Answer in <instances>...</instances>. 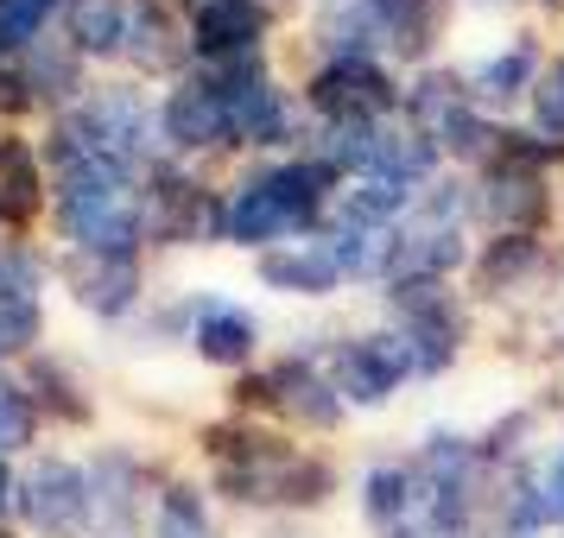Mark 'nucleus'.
<instances>
[{"label": "nucleus", "mask_w": 564, "mask_h": 538, "mask_svg": "<svg viewBox=\"0 0 564 538\" xmlns=\"http://www.w3.org/2000/svg\"><path fill=\"white\" fill-rule=\"evenodd\" d=\"M197 450H204L209 469V494H223L235 507L254 513H324L336 494V462L317 457L311 443H299L280 425H260L248 411H229V418H209L197 431Z\"/></svg>", "instance_id": "nucleus-1"}, {"label": "nucleus", "mask_w": 564, "mask_h": 538, "mask_svg": "<svg viewBox=\"0 0 564 538\" xmlns=\"http://www.w3.org/2000/svg\"><path fill=\"white\" fill-rule=\"evenodd\" d=\"M343 190V172H330L324 158H280V165H254L248 178L223 190V241L235 248H285V241H311L330 222V204Z\"/></svg>", "instance_id": "nucleus-2"}, {"label": "nucleus", "mask_w": 564, "mask_h": 538, "mask_svg": "<svg viewBox=\"0 0 564 538\" xmlns=\"http://www.w3.org/2000/svg\"><path fill=\"white\" fill-rule=\"evenodd\" d=\"M153 128H159V108L147 102V89L133 83H89L77 102L57 114V133H70L83 153L121 165L133 178H147L159 158H153Z\"/></svg>", "instance_id": "nucleus-3"}, {"label": "nucleus", "mask_w": 564, "mask_h": 538, "mask_svg": "<svg viewBox=\"0 0 564 538\" xmlns=\"http://www.w3.org/2000/svg\"><path fill=\"white\" fill-rule=\"evenodd\" d=\"M235 411H267L292 437H330L349 406H343L336 381L324 374V361L280 355L273 367H254V374L235 381Z\"/></svg>", "instance_id": "nucleus-4"}, {"label": "nucleus", "mask_w": 564, "mask_h": 538, "mask_svg": "<svg viewBox=\"0 0 564 538\" xmlns=\"http://www.w3.org/2000/svg\"><path fill=\"white\" fill-rule=\"evenodd\" d=\"M387 323L412 342V361H419L425 381H437V374L463 355V342H469V310H463V298L451 292V279L387 285Z\"/></svg>", "instance_id": "nucleus-5"}, {"label": "nucleus", "mask_w": 564, "mask_h": 538, "mask_svg": "<svg viewBox=\"0 0 564 538\" xmlns=\"http://www.w3.org/2000/svg\"><path fill=\"white\" fill-rule=\"evenodd\" d=\"M140 229L153 248H209V241H223V197L197 184V172L159 158L140 190Z\"/></svg>", "instance_id": "nucleus-6"}, {"label": "nucleus", "mask_w": 564, "mask_h": 538, "mask_svg": "<svg viewBox=\"0 0 564 538\" xmlns=\"http://www.w3.org/2000/svg\"><path fill=\"white\" fill-rule=\"evenodd\" d=\"M324 374L336 381V393H343L349 411H381V406H393V393L419 374V361H412L406 336L387 323V330L336 336V349L324 355Z\"/></svg>", "instance_id": "nucleus-7"}, {"label": "nucleus", "mask_w": 564, "mask_h": 538, "mask_svg": "<svg viewBox=\"0 0 564 538\" xmlns=\"http://www.w3.org/2000/svg\"><path fill=\"white\" fill-rule=\"evenodd\" d=\"M13 513L26 519L32 538H89V526H96L89 469L77 457H57V450L32 457L20 487H13Z\"/></svg>", "instance_id": "nucleus-8"}, {"label": "nucleus", "mask_w": 564, "mask_h": 538, "mask_svg": "<svg viewBox=\"0 0 564 538\" xmlns=\"http://www.w3.org/2000/svg\"><path fill=\"white\" fill-rule=\"evenodd\" d=\"M406 89L381 70V57H324L305 77V108L317 121H387Z\"/></svg>", "instance_id": "nucleus-9"}, {"label": "nucleus", "mask_w": 564, "mask_h": 538, "mask_svg": "<svg viewBox=\"0 0 564 538\" xmlns=\"http://www.w3.org/2000/svg\"><path fill=\"white\" fill-rule=\"evenodd\" d=\"M159 140L178 158H209V153H235L229 133V108H223V89L204 64H191L184 77H172L165 102H159Z\"/></svg>", "instance_id": "nucleus-10"}, {"label": "nucleus", "mask_w": 564, "mask_h": 538, "mask_svg": "<svg viewBox=\"0 0 564 538\" xmlns=\"http://www.w3.org/2000/svg\"><path fill=\"white\" fill-rule=\"evenodd\" d=\"M57 285L70 292V305L96 323H121L147 298V260L140 254H64Z\"/></svg>", "instance_id": "nucleus-11"}, {"label": "nucleus", "mask_w": 564, "mask_h": 538, "mask_svg": "<svg viewBox=\"0 0 564 538\" xmlns=\"http://www.w3.org/2000/svg\"><path fill=\"white\" fill-rule=\"evenodd\" d=\"M89 501H96V526H108L115 538H133L147 526V501H159L147 457L133 443H102L89 457Z\"/></svg>", "instance_id": "nucleus-12"}, {"label": "nucleus", "mask_w": 564, "mask_h": 538, "mask_svg": "<svg viewBox=\"0 0 564 538\" xmlns=\"http://www.w3.org/2000/svg\"><path fill=\"white\" fill-rule=\"evenodd\" d=\"M469 209H476L495 234H545V222L558 216V190H552V172L482 165V184H476Z\"/></svg>", "instance_id": "nucleus-13"}, {"label": "nucleus", "mask_w": 564, "mask_h": 538, "mask_svg": "<svg viewBox=\"0 0 564 538\" xmlns=\"http://www.w3.org/2000/svg\"><path fill=\"white\" fill-rule=\"evenodd\" d=\"M267 39H273V0H197L191 7V57L197 64L260 57Z\"/></svg>", "instance_id": "nucleus-14"}, {"label": "nucleus", "mask_w": 564, "mask_h": 538, "mask_svg": "<svg viewBox=\"0 0 564 538\" xmlns=\"http://www.w3.org/2000/svg\"><path fill=\"white\" fill-rule=\"evenodd\" d=\"M184 305H191L184 342L204 367H248L260 355V317L248 305H235L223 292H184Z\"/></svg>", "instance_id": "nucleus-15"}, {"label": "nucleus", "mask_w": 564, "mask_h": 538, "mask_svg": "<svg viewBox=\"0 0 564 538\" xmlns=\"http://www.w3.org/2000/svg\"><path fill=\"white\" fill-rule=\"evenodd\" d=\"M140 77H184L191 70V20L172 13V0H128V45H121Z\"/></svg>", "instance_id": "nucleus-16"}, {"label": "nucleus", "mask_w": 564, "mask_h": 538, "mask_svg": "<svg viewBox=\"0 0 564 538\" xmlns=\"http://www.w3.org/2000/svg\"><path fill=\"white\" fill-rule=\"evenodd\" d=\"M52 204V172L39 140H26L20 128H0V229L26 234Z\"/></svg>", "instance_id": "nucleus-17"}, {"label": "nucleus", "mask_w": 564, "mask_h": 538, "mask_svg": "<svg viewBox=\"0 0 564 538\" xmlns=\"http://www.w3.org/2000/svg\"><path fill=\"white\" fill-rule=\"evenodd\" d=\"M254 279L280 298H330L336 285L349 279L343 260H336L330 234H311V241H285V248H267L254 260Z\"/></svg>", "instance_id": "nucleus-18"}, {"label": "nucleus", "mask_w": 564, "mask_h": 538, "mask_svg": "<svg viewBox=\"0 0 564 538\" xmlns=\"http://www.w3.org/2000/svg\"><path fill=\"white\" fill-rule=\"evenodd\" d=\"M375 20V45L400 64H432L451 26V0H368Z\"/></svg>", "instance_id": "nucleus-19"}, {"label": "nucleus", "mask_w": 564, "mask_h": 538, "mask_svg": "<svg viewBox=\"0 0 564 538\" xmlns=\"http://www.w3.org/2000/svg\"><path fill=\"white\" fill-rule=\"evenodd\" d=\"M20 386L32 393L39 418H45V425H57V431H89V425H96V393H89V381H83L64 355H52V349L26 355Z\"/></svg>", "instance_id": "nucleus-20"}, {"label": "nucleus", "mask_w": 564, "mask_h": 538, "mask_svg": "<svg viewBox=\"0 0 564 538\" xmlns=\"http://www.w3.org/2000/svg\"><path fill=\"white\" fill-rule=\"evenodd\" d=\"M539 64H545V57H539L533 32H513L508 52L476 57V64H463L457 77H463V89H469V102H476L488 121H495V108H508V102H520V96H533Z\"/></svg>", "instance_id": "nucleus-21"}, {"label": "nucleus", "mask_w": 564, "mask_h": 538, "mask_svg": "<svg viewBox=\"0 0 564 538\" xmlns=\"http://www.w3.org/2000/svg\"><path fill=\"white\" fill-rule=\"evenodd\" d=\"M545 266H552V254H545L539 234H488L482 248L469 254V292H476V298H513V292H527Z\"/></svg>", "instance_id": "nucleus-22"}, {"label": "nucleus", "mask_w": 564, "mask_h": 538, "mask_svg": "<svg viewBox=\"0 0 564 538\" xmlns=\"http://www.w3.org/2000/svg\"><path fill=\"white\" fill-rule=\"evenodd\" d=\"M412 501H419V469L412 462H368L356 482V507L375 532H400L412 519Z\"/></svg>", "instance_id": "nucleus-23"}, {"label": "nucleus", "mask_w": 564, "mask_h": 538, "mask_svg": "<svg viewBox=\"0 0 564 538\" xmlns=\"http://www.w3.org/2000/svg\"><path fill=\"white\" fill-rule=\"evenodd\" d=\"M57 26H64V45L77 57H121V45H128V0H64Z\"/></svg>", "instance_id": "nucleus-24"}, {"label": "nucleus", "mask_w": 564, "mask_h": 538, "mask_svg": "<svg viewBox=\"0 0 564 538\" xmlns=\"http://www.w3.org/2000/svg\"><path fill=\"white\" fill-rule=\"evenodd\" d=\"M20 70H26L39 108H57V114H64V108L89 89V77H83V57L70 52L64 39H39V45H26V52H20Z\"/></svg>", "instance_id": "nucleus-25"}, {"label": "nucleus", "mask_w": 564, "mask_h": 538, "mask_svg": "<svg viewBox=\"0 0 564 538\" xmlns=\"http://www.w3.org/2000/svg\"><path fill=\"white\" fill-rule=\"evenodd\" d=\"M437 158L444 153H437L419 128H381V140H375V153H368V172H361V178H381V184H393V190H406L412 197V184L432 178Z\"/></svg>", "instance_id": "nucleus-26"}, {"label": "nucleus", "mask_w": 564, "mask_h": 538, "mask_svg": "<svg viewBox=\"0 0 564 538\" xmlns=\"http://www.w3.org/2000/svg\"><path fill=\"white\" fill-rule=\"evenodd\" d=\"M336 229H356V234H393L406 222V190H393L381 178H356L349 190H336Z\"/></svg>", "instance_id": "nucleus-27"}, {"label": "nucleus", "mask_w": 564, "mask_h": 538, "mask_svg": "<svg viewBox=\"0 0 564 538\" xmlns=\"http://www.w3.org/2000/svg\"><path fill=\"white\" fill-rule=\"evenodd\" d=\"M153 538H216L209 526V487L184 482H159V501H153Z\"/></svg>", "instance_id": "nucleus-28"}, {"label": "nucleus", "mask_w": 564, "mask_h": 538, "mask_svg": "<svg viewBox=\"0 0 564 538\" xmlns=\"http://www.w3.org/2000/svg\"><path fill=\"white\" fill-rule=\"evenodd\" d=\"M39 425H45V418L32 406V393L0 374V457H26L32 443H39Z\"/></svg>", "instance_id": "nucleus-29"}, {"label": "nucleus", "mask_w": 564, "mask_h": 538, "mask_svg": "<svg viewBox=\"0 0 564 538\" xmlns=\"http://www.w3.org/2000/svg\"><path fill=\"white\" fill-rule=\"evenodd\" d=\"M64 13V0H0V57H20L39 45V32Z\"/></svg>", "instance_id": "nucleus-30"}, {"label": "nucleus", "mask_w": 564, "mask_h": 538, "mask_svg": "<svg viewBox=\"0 0 564 538\" xmlns=\"http://www.w3.org/2000/svg\"><path fill=\"white\" fill-rule=\"evenodd\" d=\"M527 102H533V133H545L552 146H564V52L539 64Z\"/></svg>", "instance_id": "nucleus-31"}, {"label": "nucleus", "mask_w": 564, "mask_h": 538, "mask_svg": "<svg viewBox=\"0 0 564 538\" xmlns=\"http://www.w3.org/2000/svg\"><path fill=\"white\" fill-rule=\"evenodd\" d=\"M32 108H39V96H32L20 57H0V121H20V114H32Z\"/></svg>", "instance_id": "nucleus-32"}, {"label": "nucleus", "mask_w": 564, "mask_h": 538, "mask_svg": "<svg viewBox=\"0 0 564 538\" xmlns=\"http://www.w3.org/2000/svg\"><path fill=\"white\" fill-rule=\"evenodd\" d=\"M248 538H324L317 526H305L299 513H267V519H254L248 526Z\"/></svg>", "instance_id": "nucleus-33"}, {"label": "nucleus", "mask_w": 564, "mask_h": 538, "mask_svg": "<svg viewBox=\"0 0 564 538\" xmlns=\"http://www.w3.org/2000/svg\"><path fill=\"white\" fill-rule=\"evenodd\" d=\"M545 501H552V519L564 526V450L552 457V469H545Z\"/></svg>", "instance_id": "nucleus-34"}, {"label": "nucleus", "mask_w": 564, "mask_h": 538, "mask_svg": "<svg viewBox=\"0 0 564 538\" xmlns=\"http://www.w3.org/2000/svg\"><path fill=\"white\" fill-rule=\"evenodd\" d=\"M13 487H20V475L7 469V457H0V526H7V513H13Z\"/></svg>", "instance_id": "nucleus-35"}, {"label": "nucleus", "mask_w": 564, "mask_h": 538, "mask_svg": "<svg viewBox=\"0 0 564 538\" xmlns=\"http://www.w3.org/2000/svg\"><path fill=\"white\" fill-rule=\"evenodd\" d=\"M0 538H20V532H13V526H0Z\"/></svg>", "instance_id": "nucleus-36"}]
</instances>
